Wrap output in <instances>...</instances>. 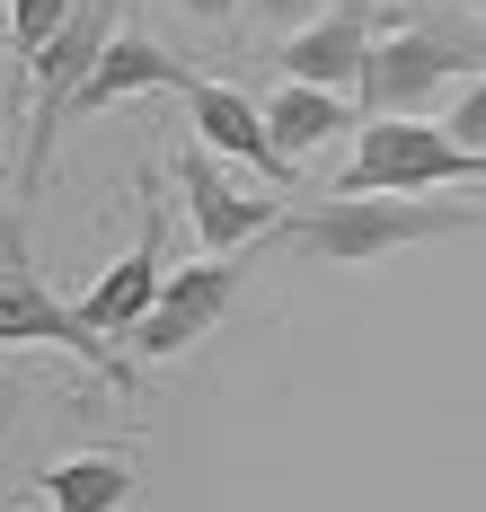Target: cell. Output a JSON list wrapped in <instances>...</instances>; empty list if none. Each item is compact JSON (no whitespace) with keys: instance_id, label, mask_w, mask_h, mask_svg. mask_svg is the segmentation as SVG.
I'll list each match as a JSON object with an SVG mask.
<instances>
[{"instance_id":"1","label":"cell","mask_w":486,"mask_h":512,"mask_svg":"<svg viewBox=\"0 0 486 512\" xmlns=\"http://www.w3.org/2000/svg\"><path fill=\"white\" fill-rule=\"evenodd\" d=\"M451 80H486V27H442V18H389L372 45V71H363V124H389V115H416L442 106Z\"/></svg>"},{"instance_id":"2","label":"cell","mask_w":486,"mask_h":512,"mask_svg":"<svg viewBox=\"0 0 486 512\" xmlns=\"http://www.w3.org/2000/svg\"><path fill=\"white\" fill-rule=\"evenodd\" d=\"M0 345H54V354L107 371V389H124V398L142 389V371H133V362H115L107 336H98V327H80V309L36 274V248H27V230H18V204H9V195H0Z\"/></svg>"},{"instance_id":"3","label":"cell","mask_w":486,"mask_h":512,"mask_svg":"<svg viewBox=\"0 0 486 512\" xmlns=\"http://www.w3.org/2000/svg\"><path fill=\"white\" fill-rule=\"evenodd\" d=\"M442 186H486V159H469L442 124H416V115H389V124H363V142L345 159L336 195H442Z\"/></svg>"},{"instance_id":"4","label":"cell","mask_w":486,"mask_h":512,"mask_svg":"<svg viewBox=\"0 0 486 512\" xmlns=\"http://www.w3.org/2000/svg\"><path fill=\"white\" fill-rule=\"evenodd\" d=\"M469 212L460 204H416V195H327L319 212L292 221L301 256H327V265H363V256H389V248H416V239H442L460 230Z\"/></svg>"},{"instance_id":"5","label":"cell","mask_w":486,"mask_h":512,"mask_svg":"<svg viewBox=\"0 0 486 512\" xmlns=\"http://www.w3.org/2000/svg\"><path fill=\"white\" fill-rule=\"evenodd\" d=\"M239 283H248V248H239V256H177L168 292L151 301V318L133 327V362H177V354H195L221 318H230Z\"/></svg>"},{"instance_id":"6","label":"cell","mask_w":486,"mask_h":512,"mask_svg":"<svg viewBox=\"0 0 486 512\" xmlns=\"http://www.w3.org/2000/svg\"><path fill=\"white\" fill-rule=\"evenodd\" d=\"M168 274H177V265H168V195L142 177V230H133V248L115 256L71 309H80V327H98V336L115 345V336H133V327L151 318V301L168 292Z\"/></svg>"},{"instance_id":"7","label":"cell","mask_w":486,"mask_h":512,"mask_svg":"<svg viewBox=\"0 0 486 512\" xmlns=\"http://www.w3.org/2000/svg\"><path fill=\"white\" fill-rule=\"evenodd\" d=\"M389 18H398V0H336L319 27H301V36L283 45V80L363 98V71H372V45H380Z\"/></svg>"},{"instance_id":"8","label":"cell","mask_w":486,"mask_h":512,"mask_svg":"<svg viewBox=\"0 0 486 512\" xmlns=\"http://www.w3.org/2000/svg\"><path fill=\"white\" fill-rule=\"evenodd\" d=\"M177 177H186V212H195V256H239L248 239L274 230V204L239 195L213 151H177Z\"/></svg>"},{"instance_id":"9","label":"cell","mask_w":486,"mask_h":512,"mask_svg":"<svg viewBox=\"0 0 486 512\" xmlns=\"http://www.w3.org/2000/svg\"><path fill=\"white\" fill-rule=\"evenodd\" d=\"M186 115H195L204 151L248 159L266 186H292V168H283V151H274V133H266V98H248V89H230V80H195V89H186Z\"/></svg>"},{"instance_id":"10","label":"cell","mask_w":486,"mask_h":512,"mask_svg":"<svg viewBox=\"0 0 486 512\" xmlns=\"http://www.w3.org/2000/svg\"><path fill=\"white\" fill-rule=\"evenodd\" d=\"M195 80H204L195 62L160 53L151 36H142V27H133V18H124V27H115V45H107V62L89 71V89H80V106H71V115H107V106H124V98H151V89H177V98H186Z\"/></svg>"},{"instance_id":"11","label":"cell","mask_w":486,"mask_h":512,"mask_svg":"<svg viewBox=\"0 0 486 512\" xmlns=\"http://www.w3.org/2000/svg\"><path fill=\"white\" fill-rule=\"evenodd\" d=\"M133 486H142V468H133V451L115 442V451H71V460L36 468L27 504H45V512H124Z\"/></svg>"},{"instance_id":"12","label":"cell","mask_w":486,"mask_h":512,"mask_svg":"<svg viewBox=\"0 0 486 512\" xmlns=\"http://www.w3.org/2000/svg\"><path fill=\"white\" fill-rule=\"evenodd\" d=\"M354 115H363V106L336 98V89H301V80H283V89L266 98V133H274V151H283V168L301 177V159L327 151L336 133H354Z\"/></svg>"},{"instance_id":"13","label":"cell","mask_w":486,"mask_h":512,"mask_svg":"<svg viewBox=\"0 0 486 512\" xmlns=\"http://www.w3.org/2000/svg\"><path fill=\"white\" fill-rule=\"evenodd\" d=\"M71 18H80V0H9V45H18V62L36 71V53L54 45Z\"/></svg>"},{"instance_id":"14","label":"cell","mask_w":486,"mask_h":512,"mask_svg":"<svg viewBox=\"0 0 486 512\" xmlns=\"http://www.w3.org/2000/svg\"><path fill=\"white\" fill-rule=\"evenodd\" d=\"M433 124H442L469 159H486V80H460V89H451V106H442Z\"/></svg>"},{"instance_id":"15","label":"cell","mask_w":486,"mask_h":512,"mask_svg":"<svg viewBox=\"0 0 486 512\" xmlns=\"http://www.w3.org/2000/svg\"><path fill=\"white\" fill-rule=\"evenodd\" d=\"M327 9H336V0H248V18H257L266 36H283V45H292L301 27H319Z\"/></svg>"},{"instance_id":"16","label":"cell","mask_w":486,"mask_h":512,"mask_svg":"<svg viewBox=\"0 0 486 512\" xmlns=\"http://www.w3.org/2000/svg\"><path fill=\"white\" fill-rule=\"evenodd\" d=\"M168 9H186V18H204V27H230V18H239V0H168Z\"/></svg>"},{"instance_id":"17","label":"cell","mask_w":486,"mask_h":512,"mask_svg":"<svg viewBox=\"0 0 486 512\" xmlns=\"http://www.w3.org/2000/svg\"><path fill=\"white\" fill-rule=\"evenodd\" d=\"M460 9H469V18H478V27H486V0H460Z\"/></svg>"}]
</instances>
